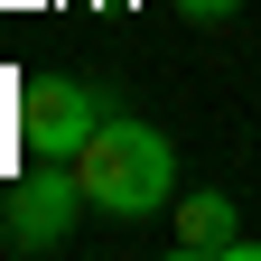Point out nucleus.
Returning <instances> with one entry per match:
<instances>
[{"instance_id": "nucleus-1", "label": "nucleus", "mask_w": 261, "mask_h": 261, "mask_svg": "<svg viewBox=\"0 0 261 261\" xmlns=\"http://www.w3.org/2000/svg\"><path fill=\"white\" fill-rule=\"evenodd\" d=\"M75 177L93 196V215H112V224H140L159 205H177V149H168V130H149V121H103L84 140Z\"/></svg>"}, {"instance_id": "nucleus-2", "label": "nucleus", "mask_w": 261, "mask_h": 261, "mask_svg": "<svg viewBox=\"0 0 261 261\" xmlns=\"http://www.w3.org/2000/svg\"><path fill=\"white\" fill-rule=\"evenodd\" d=\"M84 215H93V196L75 177V159H38V168L0 196V243H10V252H56Z\"/></svg>"}, {"instance_id": "nucleus-3", "label": "nucleus", "mask_w": 261, "mask_h": 261, "mask_svg": "<svg viewBox=\"0 0 261 261\" xmlns=\"http://www.w3.org/2000/svg\"><path fill=\"white\" fill-rule=\"evenodd\" d=\"M103 93H93L84 75H28L19 84V140L28 159H84V140L103 130Z\"/></svg>"}, {"instance_id": "nucleus-4", "label": "nucleus", "mask_w": 261, "mask_h": 261, "mask_svg": "<svg viewBox=\"0 0 261 261\" xmlns=\"http://www.w3.org/2000/svg\"><path fill=\"white\" fill-rule=\"evenodd\" d=\"M168 243H177V261H252V233H243L233 196H215V187L177 196V224H168Z\"/></svg>"}, {"instance_id": "nucleus-5", "label": "nucleus", "mask_w": 261, "mask_h": 261, "mask_svg": "<svg viewBox=\"0 0 261 261\" xmlns=\"http://www.w3.org/2000/svg\"><path fill=\"white\" fill-rule=\"evenodd\" d=\"M243 0H177V19H196V28H215V19H233Z\"/></svg>"}]
</instances>
